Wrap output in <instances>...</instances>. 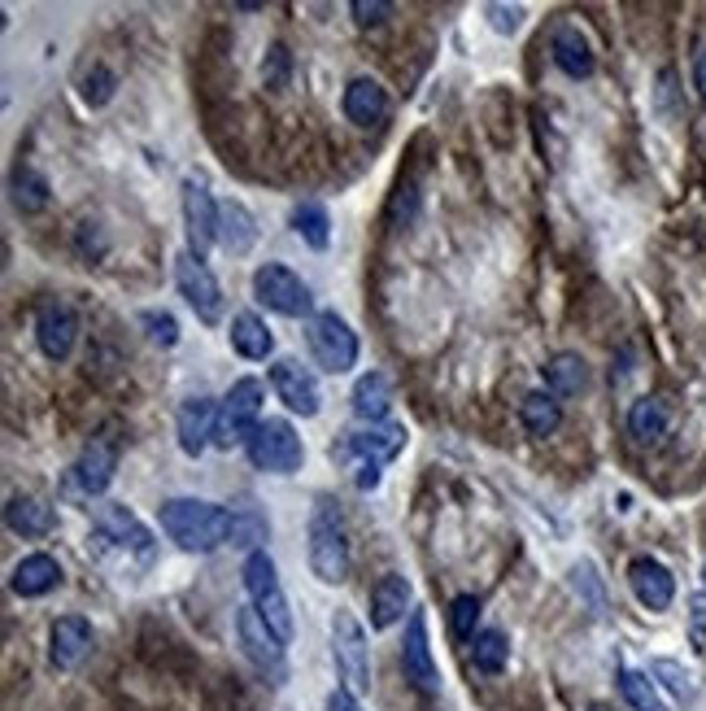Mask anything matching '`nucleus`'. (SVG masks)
Returning a JSON list of instances; mask_svg holds the SVG:
<instances>
[{"label": "nucleus", "mask_w": 706, "mask_h": 711, "mask_svg": "<svg viewBox=\"0 0 706 711\" xmlns=\"http://www.w3.org/2000/svg\"><path fill=\"white\" fill-rule=\"evenodd\" d=\"M288 66H292L288 49H283V44H276V49H271V58L262 62V79H267V87L283 92V87H288Z\"/></svg>", "instance_id": "41"}, {"label": "nucleus", "mask_w": 706, "mask_h": 711, "mask_svg": "<svg viewBox=\"0 0 706 711\" xmlns=\"http://www.w3.org/2000/svg\"><path fill=\"white\" fill-rule=\"evenodd\" d=\"M629 585H633L636 602L645 611H667L672 598H676V576L663 568L658 559H650V555H641V559L629 564Z\"/></svg>", "instance_id": "21"}, {"label": "nucleus", "mask_w": 706, "mask_h": 711, "mask_svg": "<svg viewBox=\"0 0 706 711\" xmlns=\"http://www.w3.org/2000/svg\"><path fill=\"white\" fill-rule=\"evenodd\" d=\"M402 668H406V681L419 690V694H440V672H436V659H432V646H427V616L424 611H411V625H406V641H402Z\"/></svg>", "instance_id": "15"}, {"label": "nucleus", "mask_w": 706, "mask_h": 711, "mask_svg": "<svg viewBox=\"0 0 706 711\" xmlns=\"http://www.w3.org/2000/svg\"><path fill=\"white\" fill-rule=\"evenodd\" d=\"M245 589H249V607L280 633V641H292V607H288V594L280 585L276 559L267 550H253L245 559Z\"/></svg>", "instance_id": "6"}, {"label": "nucleus", "mask_w": 706, "mask_h": 711, "mask_svg": "<svg viewBox=\"0 0 706 711\" xmlns=\"http://www.w3.org/2000/svg\"><path fill=\"white\" fill-rule=\"evenodd\" d=\"M411 598H415V589H411V580H406V576H397V571L380 576V580H375V589H371V629H375V633H384V629H393L397 620H406Z\"/></svg>", "instance_id": "22"}, {"label": "nucleus", "mask_w": 706, "mask_h": 711, "mask_svg": "<svg viewBox=\"0 0 706 711\" xmlns=\"http://www.w3.org/2000/svg\"><path fill=\"white\" fill-rule=\"evenodd\" d=\"M694 83H698V96L706 101V49L698 53V62H694Z\"/></svg>", "instance_id": "46"}, {"label": "nucleus", "mask_w": 706, "mask_h": 711, "mask_svg": "<svg viewBox=\"0 0 706 711\" xmlns=\"http://www.w3.org/2000/svg\"><path fill=\"white\" fill-rule=\"evenodd\" d=\"M262 380L245 375L227 389V398L218 402V427H214V445L218 450H236V445H249V436L262 424Z\"/></svg>", "instance_id": "5"}, {"label": "nucleus", "mask_w": 706, "mask_h": 711, "mask_svg": "<svg viewBox=\"0 0 706 711\" xmlns=\"http://www.w3.org/2000/svg\"><path fill=\"white\" fill-rule=\"evenodd\" d=\"M62 585V564L53 559V555H27L13 576H9V589L18 594V598H44L49 589H58Z\"/></svg>", "instance_id": "27"}, {"label": "nucleus", "mask_w": 706, "mask_h": 711, "mask_svg": "<svg viewBox=\"0 0 706 711\" xmlns=\"http://www.w3.org/2000/svg\"><path fill=\"white\" fill-rule=\"evenodd\" d=\"M271 389H276V398H280L283 406H288L292 415H301V420H314V415L323 411L319 380H314V371L301 367L297 358H280V362L271 367Z\"/></svg>", "instance_id": "13"}, {"label": "nucleus", "mask_w": 706, "mask_h": 711, "mask_svg": "<svg viewBox=\"0 0 706 711\" xmlns=\"http://www.w3.org/2000/svg\"><path fill=\"white\" fill-rule=\"evenodd\" d=\"M141 328L148 332V341L162 346V350L179 346V323H175V315H166V310H144Z\"/></svg>", "instance_id": "40"}, {"label": "nucleus", "mask_w": 706, "mask_h": 711, "mask_svg": "<svg viewBox=\"0 0 706 711\" xmlns=\"http://www.w3.org/2000/svg\"><path fill=\"white\" fill-rule=\"evenodd\" d=\"M218 245L231 258H245L258 245V218L245 202H218Z\"/></svg>", "instance_id": "24"}, {"label": "nucleus", "mask_w": 706, "mask_h": 711, "mask_svg": "<svg viewBox=\"0 0 706 711\" xmlns=\"http://www.w3.org/2000/svg\"><path fill=\"white\" fill-rule=\"evenodd\" d=\"M519 424H523L528 436H537V441L554 436V432L563 427V406H559V398L546 393V389L523 393V402H519Z\"/></svg>", "instance_id": "28"}, {"label": "nucleus", "mask_w": 706, "mask_h": 711, "mask_svg": "<svg viewBox=\"0 0 706 711\" xmlns=\"http://www.w3.org/2000/svg\"><path fill=\"white\" fill-rule=\"evenodd\" d=\"M332 659H336V672H341L345 690L357 694V690L371 686V646H366V633L350 611L332 616Z\"/></svg>", "instance_id": "10"}, {"label": "nucleus", "mask_w": 706, "mask_h": 711, "mask_svg": "<svg viewBox=\"0 0 706 711\" xmlns=\"http://www.w3.org/2000/svg\"><path fill=\"white\" fill-rule=\"evenodd\" d=\"M650 677H654V681H663L672 699H681V703H689V699H694V681H689V672H685L676 659H654V663H650Z\"/></svg>", "instance_id": "39"}, {"label": "nucleus", "mask_w": 706, "mask_h": 711, "mask_svg": "<svg viewBox=\"0 0 706 711\" xmlns=\"http://www.w3.org/2000/svg\"><path fill=\"white\" fill-rule=\"evenodd\" d=\"M402 450H406V424L384 420V424H366V427L341 432L328 454H332V463H336L341 472H350V481L362 494H371V490H380L384 467H388Z\"/></svg>", "instance_id": "1"}, {"label": "nucleus", "mask_w": 706, "mask_h": 711, "mask_svg": "<svg viewBox=\"0 0 706 711\" xmlns=\"http://www.w3.org/2000/svg\"><path fill=\"white\" fill-rule=\"evenodd\" d=\"M703 589H706V568H703Z\"/></svg>", "instance_id": "49"}, {"label": "nucleus", "mask_w": 706, "mask_h": 711, "mask_svg": "<svg viewBox=\"0 0 706 711\" xmlns=\"http://www.w3.org/2000/svg\"><path fill=\"white\" fill-rule=\"evenodd\" d=\"M667 424H672V415H667V402H663V398H636L633 406H629V432H633V441H641V445L663 441V436H667Z\"/></svg>", "instance_id": "32"}, {"label": "nucleus", "mask_w": 706, "mask_h": 711, "mask_svg": "<svg viewBox=\"0 0 706 711\" xmlns=\"http://www.w3.org/2000/svg\"><path fill=\"white\" fill-rule=\"evenodd\" d=\"M310 571L323 585H341L350 576V533H345L341 511L328 498H319L310 515Z\"/></svg>", "instance_id": "4"}, {"label": "nucleus", "mask_w": 706, "mask_h": 711, "mask_svg": "<svg viewBox=\"0 0 706 711\" xmlns=\"http://www.w3.org/2000/svg\"><path fill=\"white\" fill-rule=\"evenodd\" d=\"M92 655V625L83 616H62L49 629V663L58 672H74Z\"/></svg>", "instance_id": "20"}, {"label": "nucleus", "mask_w": 706, "mask_h": 711, "mask_svg": "<svg viewBox=\"0 0 706 711\" xmlns=\"http://www.w3.org/2000/svg\"><path fill=\"white\" fill-rule=\"evenodd\" d=\"M114 92H118V74L110 71V66H101V62H96L92 71H83V79H79V96H83V105H92V110L110 105Z\"/></svg>", "instance_id": "36"}, {"label": "nucleus", "mask_w": 706, "mask_h": 711, "mask_svg": "<svg viewBox=\"0 0 706 711\" xmlns=\"http://www.w3.org/2000/svg\"><path fill=\"white\" fill-rule=\"evenodd\" d=\"M175 285H179V297L197 310L201 323H218L222 319V285L214 280V271L206 267L201 254H193V249L175 254Z\"/></svg>", "instance_id": "11"}, {"label": "nucleus", "mask_w": 706, "mask_h": 711, "mask_svg": "<svg viewBox=\"0 0 706 711\" xmlns=\"http://www.w3.org/2000/svg\"><path fill=\"white\" fill-rule=\"evenodd\" d=\"M9 202H13V210L18 214H40V210H49L53 188H49V179H44L35 166H18L13 179H9Z\"/></svg>", "instance_id": "31"}, {"label": "nucleus", "mask_w": 706, "mask_h": 711, "mask_svg": "<svg viewBox=\"0 0 706 711\" xmlns=\"http://www.w3.org/2000/svg\"><path fill=\"white\" fill-rule=\"evenodd\" d=\"M305 341H310L314 362H319L328 375L353 371V362H357V332H353L336 310H319V315L310 319V328H305Z\"/></svg>", "instance_id": "9"}, {"label": "nucleus", "mask_w": 706, "mask_h": 711, "mask_svg": "<svg viewBox=\"0 0 706 711\" xmlns=\"http://www.w3.org/2000/svg\"><path fill=\"white\" fill-rule=\"evenodd\" d=\"M471 659H476V672L497 677V672L506 668V659H510V641H506V633H501V629H480V633H476Z\"/></svg>", "instance_id": "34"}, {"label": "nucleus", "mask_w": 706, "mask_h": 711, "mask_svg": "<svg viewBox=\"0 0 706 711\" xmlns=\"http://www.w3.org/2000/svg\"><path fill=\"white\" fill-rule=\"evenodd\" d=\"M589 711H611V708H602V703H593V708H589Z\"/></svg>", "instance_id": "48"}, {"label": "nucleus", "mask_w": 706, "mask_h": 711, "mask_svg": "<svg viewBox=\"0 0 706 711\" xmlns=\"http://www.w3.org/2000/svg\"><path fill=\"white\" fill-rule=\"evenodd\" d=\"M245 454H249V463L258 472H271V476H292L305 463V445H301L297 427L288 424V420H262L258 432L249 436Z\"/></svg>", "instance_id": "7"}, {"label": "nucleus", "mask_w": 706, "mask_h": 711, "mask_svg": "<svg viewBox=\"0 0 706 711\" xmlns=\"http://www.w3.org/2000/svg\"><path fill=\"white\" fill-rule=\"evenodd\" d=\"M35 341L49 362H66L79 346V315L66 301H44L35 315Z\"/></svg>", "instance_id": "14"}, {"label": "nucleus", "mask_w": 706, "mask_h": 711, "mask_svg": "<svg viewBox=\"0 0 706 711\" xmlns=\"http://www.w3.org/2000/svg\"><path fill=\"white\" fill-rule=\"evenodd\" d=\"M476 620H480V598L476 594H458L449 602V633L458 641H476Z\"/></svg>", "instance_id": "37"}, {"label": "nucleus", "mask_w": 706, "mask_h": 711, "mask_svg": "<svg viewBox=\"0 0 706 711\" xmlns=\"http://www.w3.org/2000/svg\"><path fill=\"white\" fill-rule=\"evenodd\" d=\"M214 427H218V402L210 398H188L175 415V436H179V450L188 458L206 454V445H214Z\"/></svg>", "instance_id": "18"}, {"label": "nucleus", "mask_w": 706, "mask_h": 711, "mask_svg": "<svg viewBox=\"0 0 706 711\" xmlns=\"http://www.w3.org/2000/svg\"><path fill=\"white\" fill-rule=\"evenodd\" d=\"M231 515H236V528H231V546H249V555H253V550H262L258 542H267L271 524H267V519H262L258 511H249V506H245V511H231Z\"/></svg>", "instance_id": "38"}, {"label": "nucleus", "mask_w": 706, "mask_h": 711, "mask_svg": "<svg viewBox=\"0 0 706 711\" xmlns=\"http://www.w3.org/2000/svg\"><path fill=\"white\" fill-rule=\"evenodd\" d=\"M114 467H118V450H114L110 441H92V445H83V454L74 458L66 485H71V494H79V498H101V494L110 490V481H114Z\"/></svg>", "instance_id": "16"}, {"label": "nucleus", "mask_w": 706, "mask_h": 711, "mask_svg": "<svg viewBox=\"0 0 706 711\" xmlns=\"http://www.w3.org/2000/svg\"><path fill=\"white\" fill-rule=\"evenodd\" d=\"M350 402H353V415H357L362 424H384V420H388V411H393V380H388L384 371H366V375H357Z\"/></svg>", "instance_id": "26"}, {"label": "nucleus", "mask_w": 706, "mask_h": 711, "mask_svg": "<svg viewBox=\"0 0 706 711\" xmlns=\"http://www.w3.org/2000/svg\"><path fill=\"white\" fill-rule=\"evenodd\" d=\"M184 227H188V249L206 258V249L218 245V202L201 179H184Z\"/></svg>", "instance_id": "17"}, {"label": "nucleus", "mask_w": 706, "mask_h": 711, "mask_svg": "<svg viewBox=\"0 0 706 711\" xmlns=\"http://www.w3.org/2000/svg\"><path fill=\"white\" fill-rule=\"evenodd\" d=\"M92 542H96V555H101V559H118L127 571L148 568V564H153V555H157L153 533L144 528L127 506H118V502H105V506L96 511Z\"/></svg>", "instance_id": "3"}, {"label": "nucleus", "mask_w": 706, "mask_h": 711, "mask_svg": "<svg viewBox=\"0 0 706 711\" xmlns=\"http://www.w3.org/2000/svg\"><path fill=\"white\" fill-rule=\"evenodd\" d=\"M694 641H698V650L706 646V616H703V607H694Z\"/></svg>", "instance_id": "47"}, {"label": "nucleus", "mask_w": 706, "mask_h": 711, "mask_svg": "<svg viewBox=\"0 0 706 711\" xmlns=\"http://www.w3.org/2000/svg\"><path fill=\"white\" fill-rule=\"evenodd\" d=\"M550 58H554V66H559L567 79H589V74L598 71V58H593L589 35H584L580 27H571V22L550 35Z\"/></svg>", "instance_id": "23"}, {"label": "nucleus", "mask_w": 706, "mask_h": 711, "mask_svg": "<svg viewBox=\"0 0 706 711\" xmlns=\"http://www.w3.org/2000/svg\"><path fill=\"white\" fill-rule=\"evenodd\" d=\"M341 110H345V118H350L353 127H380V123L388 118L393 101H388V92H384L380 79L357 74V79H350V87H345V96H341Z\"/></svg>", "instance_id": "19"}, {"label": "nucleus", "mask_w": 706, "mask_h": 711, "mask_svg": "<svg viewBox=\"0 0 706 711\" xmlns=\"http://www.w3.org/2000/svg\"><path fill=\"white\" fill-rule=\"evenodd\" d=\"M328 711H366V708L357 703V694H353V690H345V686H336V690L328 694Z\"/></svg>", "instance_id": "45"}, {"label": "nucleus", "mask_w": 706, "mask_h": 711, "mask_svg": "<svg viewBox=\"0 0 706 711\" xmlns=\"http://www.w3.org/2000/svg\"><path fill=\"white\" fill-rule=\"evenodd\" d=\"M79 249H83V258H92V262L105 254V236H101L96 223H83V227H79Z\"/></svg>", "instance_id": "44"}, {"label": "nucleus", "mask_w": 706, "mask_h": 711, "mask_svg": "<svg viewBox=\"0 0 706 711\" xmlns=\"http://www.w3.org/2000/svg\"><path fill=\"white\" fill-rule=\"evenodd\" d=\"M157 519H162V533L188 555H210L218 546H227L236 528V515L206 498H166L157 506Z\"/></svg>", "instance_id": "2"}, {"label": "nucleus", "mask_w": 706, "mask_h": 711, "mask_svg": "<svg viewBox=\"0 0 706 711\" xmlns=\"http://www.w3.org/2000/svg\"><path fill=\"white\" fill-rule=\"evenodd\" d=\"M584 384H589V362L580 354H554L546 362V393H554V398H575V393H584Z\"/></svg>", "instance_id": "30"}, {"label": "nucleus", "mask_w": 706, "mask_h": 711, "mask_svg": "<svg viewBox=\"0 0 706 711\" xmlns=\"http://www.w3.org/2000/svg\"><path fill=\"white\" fill-rule=\"evenodd\" d=\"M231 350L240 358H249V362H262V358H271L276 350V337H271V328L253 315V310H240L236 319H231Z\"/></svg>", "instance_id": "29"}, {"label": "nucleus", "mask_w": 706, "mask_h": 711, "mask_svg": "<svg viewBox=\"0 0 706 711\" xmlns=\"http://www.w3.org/2000/svg\"><path fill=\"white\" fill-rule=\"evenodd\" d=\"M350 13H353V22H357V27H380V22H388L393 4H384V0H353Z\"/></svg>", "instance_id": "43"}, {"label": "nucleus", "mask_w": 706, "mask_h": 711, "mask_svg": "<svg viewBox=\"0 0 706 711\" xmlns=\"http://www.w3.org/2000/svg\"><path fill=\"white\" fill-rule=\"evenodd\" d=\"M485 13H489V27H494L497 35H515L523 27V9L519 4H489Z\"/></svg>", "instance_id": "42"}, {"label": "nucleus", "mask_w": 706, "mask_h": 711, "mask_svg": "<svg viewBox=\"0 0 706 711\" xmlns=\"http://www.w3.org/2000/svg\"><path fill=\"white\" fill-rule=\"evenodd\" d=\"M4 524L18 537H49L58 528V511L49 502L31 498V494H13L4 502Z\"/></svg>", "instance_id": "25"}, {"label": "nucleus", "mask_w": 706, "mask_h": 711, "mask_svg": "<svg viewBox=\"0 0 706 711\" xmlns=\"http://www.w3.org/2000/svg\"><path fill=\"white\" fill-rule=\"evenodd\" d=\"M236 638H240V650L249 655V663L262 672V677H271V681H283V646L280 633L253 611V607H240L236 611Z\"/></svg>", "instance_id": "12"}, {"label": "nucleus", "mask_w": 706, "mask_h": 711, "mask_svg": "<svg viewBox=\"0 0 706 711\" xmlns=\"http://www.w3.org/2000/svg\"><path fill=\"white\" fill-rule=\"evenodd\" d=\"M620 694H624V703L633 711H667V703H663L658 690H654V681H650L645 672H636V668H624V672H620Z\"/></svg>", "instance_id": "35"}, {"label": "nucleus", "mask_w": 706, "mask_h": 711, "mask_svg": "<svg viewBox=\"0 0 706 711\" xmlns=\"http://www.w3.org/2000/svg\"><path fill=\"white\" fill-rule=\"evenodd\" d=\"M292 231L310 245V249H328L332 245V214L323 202H297L292 206Z\"/></svg>", "instance_id": "33"}, {"label": "nucleus", "mask_w": 706, "mask_h": 711, "mask_svg": "<svg viewBox=\"0 0 706 711\" xmlns=\"http://www.w3.org/2000/svg\"><path fill=\"white\" fill-rule=\"evenodd\" d=\"M253 297L283 319H314V292L283 262H262L253 271Z\"/></svg>", "instance_id": "8"}]
</instances>
